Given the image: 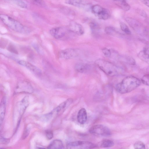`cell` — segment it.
Returning a JSON list of instances; mask_svg holds the SVG:
<instances>
[{"label":"cell","mask_w":149,"mask_h":149,"mask_svg":"<svg viewBox=\"0 0 149 149\" xmlns=\"http://www.w3.org/2000/svg\"><path fill=\"white\" fill-rule=\"evenodd\" d=\"M141 80L132 75L124 78L115 86L116 90L121 94L129 93L138 87L141 84Z\"/></svg>","instance_id":"6da1fadb"},{"label":"cell","mask_w":149,"mask_h":149,"mask_svg":"<svg viewBox=\"0 0 149 149\" xmlns=\"http://www.w3.org/2000/svg\"><path fill=\"white\" fill-rule=\"evenodd\" d=\"M87 118V113L86 109L84 108L80 109L77 115L78 122L80 124H84L86 122Z\"/></svg>","instance_id":"2e32d148"},{"label":"cell","mask_w":149,"mask_h":149,"mask_svg":"<svg viewBox=\"0 0 149 149\" xmlns=\"http://www.w3.org/2000/svg\"><path fill=\"white\" fill-rule=\"evenodd\" d=\"M64 148L62 141L60 140H55L53 141L47 147L48 149H60Z\"/></svg>","instance_id":"d6986e66"},{"label":"cell","mask_w":149,"mask_h":149,"mask_svg":"<svg viewBox=\"0 0 149 149\" xmlns=\"http://www.w3.org/2000/svg\"><path fill=\"white\" fill-rule=\"evenodd\" d=\"M32 2L35 5L40 7H44L45 4L42 0H31Z\"/></svg>","instance_id":"4316f807"},{"label":"cell","mask_w":149,"mask_h":149,"mask_svg":"<svg viewBox=\"0 0 149 149\" xmlns=\"http://www.w3.org/2000/svg\"><path fill=\"white\" fill-rule=\"evenodd\" d=\"M125 20L129 25L137 32H142L144 30V29L142 25L139 21L135 19L130 18L127 17Z\"/></svg>","instance_id":"4fadbf2b"},{"label":"cell","mask_w":149,"mask_h":149,"mask_svg":"<svg viewBox=\"0 0 149 149\" xmlns=\"http://www.w3.org/2000/svg\"><path fill=\"white\" fill-rule=\"evenodd\" d=\"M28 98L27 97H24L21 100L19 105V111L21 116L23 114L29 104Z\"/></svg>","instance_id":"ac0fdd59"},{"label":"cell","mask_w":149,"mask_h":149,"mask_svg":"<svg viewBox=\"0 0 149 149\" xmlns=\"http://www.w3.org/2000/svg\"><path fill=\"white\" fill-rule=\"evenodd\" d=\"M144 3L149 8V0H143Z\"/></svg>","instance_id":"836d02e7"},{"label":"cell","mask_w":149,"mask_h":149,"mask_svg":"<svg viewBox=\"0 0 149 149\" xmlns=\"http://www.w3.org/2000/svg\"><path fill=\"white\" fill-rule=\"evenodd\" d=\"M102 52L104 55L106 57H110L111 55V51L107 48L103 49Z\"/></svg>","instance_id":"f1b7e54d"},{"label":"cell","mask_w":149,"mask_h":149,"mask_svg":"<svg viewBox=\"0 0 149 149\" xmlns=\"http://www.w3.org/2000/svg\"><path fill=\"white\" fill-rule=\"evenodd\" d=\"M114 145V142L111 140L105 139L101 141L100 143L101 147L107 148L111 147Z\"/></svg>","instance_id":"7402d4cb"},{"label":"cell","mask_w":149,"mask_h":149,"mask_svg":"<svg viewBox=\"0 0 149 149\" xmlns=\"http://www.w3.org/2000/svg\"><path fill=\"white\" fill-rule=\"evenodd\" d=\"M134 147L135 149H145L146 146L145 144L142 141H137L134 145Z\"/></svg>","instance_id":"484cf974"},{"label":"cell","mask_w":149,"mask_h":149,"mask_svg":"<svg viewBox=\"0 0 149 149\" xmlns=\"http://www.w3.org/2000/svg\"><path fill=\"white\" fill-rule=\"evenodd\" d=\"M33 91V89L31 84L27 81H24L18 83L15 91L16 93H31Z\"/></svg>","instance_id":"9c48e42d"},{"label":"cell","mask_w":149,"mask_h":149,"mask_svg":"<svg viewBox=\"0 0 149 149\" xmlns=\"http://www.w3.org/2000/svg\"><path fill=\"white\" fill-rule=\"evenodd\" d=\"M120 26L121 30L125 33L127 35H130L131 32L127 25L123 22L120 23Z\"/></svg>","instance_id":"603a6c76"},{"label":"cell","mask_w":149,"mask_h":149,"mask_svg":"<svg viewBox=\"0 0 149 149\" xmlns=\"http://www.w3.org/2000/svg\"><path fill=\"white\" fill-rule=\"evenodd\" d=\"M79 54V50L76 49L67 48L61 51L59 53V56L61 58L67 59L76 57Z\"/></svg>","instance_id":"30bf717a"},{"label":"cell","mask_w":149,"mask_h":149,"mask_svg":"<svg viewBox=\"0 0 149 149\" xmlns=\"http://www.w3.org/2000/svg\"><path fill=\"white\" fill-rule=\"evenodd\" d=\"M30 130L29 128H27L25 130L22 137L23 139L25 138L28 135L29 133Z\"/></svg>","instance_id":"1f68e13d"},{"label":"cell","mask_w":149,"mask_h":149,"mask_svg":"<svg viewBox=\"0 0 149 149\" xmlns=\"http://www.w3.org/2000/svg\"><path fill=\"white\" fill-rule=\"evenodd\" d=\"M73 100L72 98H68L62 102L52 111L47 115L46 116L48 119H51L53 117L57 116L62 114L64 111L72 103Z\"/></svg>","instance_id":"277c9868"},{"label":"cell","mask_w":149,"mask_h":149,"mask_svg":"<svg viewBox=\"0 0 149 149\" xmlns=\"http://www.w3.org/2000/svg\"><path fill=\"white\" fill-rule=\"evenodd\" d=\"M91 69V65L87 63H78L75 66V69L77 72L83 73L88 72Z\"/></svg>","instance_id":"9a60e30c"},{"label":"cell","mask_w":149,"mask_h":149,"mask_svg":"<svg viewBox=\"0 0 149 149\" xmlns=\"http://www.w3.org/2000/svg\"><path fill=\"white\" fill-rule=\"evenodd\" d=\"M46 134L47 138L49 140L52 139L53 137V133L52 132L51 130L46 131Z\"/></svg>","instance_id":"f546056e"},{"label":"cell","mask_w":149,"mask_h":149,"mask_svg":"<svg viewBox=\"0 0 149 149\" xmlns=\"http://www.w3.org/2000/svg\"><path fill=\"white\" fill-rule=\"evenodd\" d=\"M105 31L107 34L110 35H113L117 31L115 28L111 26L106 27Z\"/></svg>","instance_id":"cb8c5ba5"},{"label":"cell","mask_w":149,"mask_h":149,"mask_svg":"<svg viewBox=\"0 0 149 149\" xmlns=\"http://www.w3.org/2000/svg\"><path fill=\"white\" fill-rule=\"evenodd\" d=\"M96 146L91 142L81 141L70 142L66 145L67 148L70 149H91L95 148Z\"/></svg>","instance_id":"ba28073f"},{"label":"cell","mask_w":149,"mask_h":149,"mask_svg":"<svg viewBox=\"0 0 149 149\" xmlns=\"http://www.w3.org/2000/svg\"><path fill=\"white\" fill-rule=\"evenodd\" d=\"M0 17L2 22L6 26L13 30L23 33H27L30 32L29 28L8 15L1 14Z\"/></svg>","instance_id":"3957f363"},{"label":"cell","mask_w":149,"mask_h":149,"mask_svg":"<svg viewBox=\"0 0 149 149\" xmlns=\"http://www.w3.org/2000/svg\"><path fill=\"white\" fill-rule=\"evenodd\" d=\"M18 63L19 64L25 67L36 74L38 75L41 73V71L40 68L24 60H20Z\"/></svg>","instance_id":"5bb4252c"},{"label":"cell","mask_w":149,"mask_h":149,"mask_svg":"<svg viewBox=\"0 0 149 149\" xmlns=\"http://www.w3.org/2000/svg\"><path fill=\"white\" fill-rule=\"evenodd\" d=\"M89 132L93 135L105 137L110 136L112 134L111 130L107 127L101 124L93 126L89 129Z\"/></svg>","instance_id":"5b68a950"},{"label":"cell","mask_w":149,"mask_h":149,"mask_svg":"<svg viewBox=\"0 0 149 149\" xmlns=\"http://www.w3.org/2000/svg\"><path fill=\"white\" fill-rule=\"evenodd\" d=\"M141 80L143 84L149 86V74L144 75Z\"/></svg>","instance_id":"83f0119b"},{"label":"cell","mask_w":149,"mask_h":149,"mask_svg":"<svg viewBox=\"0 0 149 149\" xmlns=\"http://www.w3.org/2000/svg\"><path fill=\"white\" fill-rule=\"evenodd\" d=\"M69 29L71 32L79 35H83L84 32L83 26L79 23L74 21L70 23Z\"/></svg>","instance_id":"7c38bea8"},{"label":"cell","mask_w":149,"mask_h":149,"mask_svg":"<svg viewBox=\"0 0 149 149\" xmlns=\"http://www.w3.org/2000/svg\"><path fill=\"white\" fill-rule=\"evenodd\" d=\"M89 25L92 31L93 32L97 31L99 29L98 25L95 22H91L89 24Z\"/></svg>","instance_id":"d4e9b609"},{"label":"cell","mask_w":149,"mask_h":149,"mask_svg":"<svg viewBox=\"0 0 149 149\" xmlns=\"http://www.w3.org/2000/svg\"><path fill=\"white\" fill-rule=\"evenodd\" d=\"M66 4L84 9H88L89 4L84 0H64Z\"/></svg>","instance_id":"8fae6325"},{"label":"cell","mask_w":149,"mask_h":149,"mask_svg":"<svg viewBox=\"0 0 149 149\" xmlns=\"http://www.w3.org/2000/svg\"><path fill=\"white\" fill-rule=\"evenodd\" d=\"M8 48L9 49V50L12 52L15 53H16L17 52L16 50L14 48V47L13 46H10Z\"/></svg>","instance_id":"d6a6232c"},{"label":"cell","mask_w":149,"mask_h":149,"mask_svg":"<svg viewBox=\"0 0 149 149\" xmlns=\"http://www.w3.org/2000/svg\"><path fill=\"white\" fill-rule=\"evenodd\" d=\"M91 11L99 19L106 20L111 16L110 11L99 5H93L91 7Z\"/></svg>","instance_id":"52a82bcc"},{"label":"cell","mask_w":149,"mask_h":149,"mask_svg":"<svg viewBox=\"0 0 149 149\" xmlns=\"http://www.w3.org/2000/svg\"><path fill=\"white\" fill-rule=\"evenodd\" d=\"M136 12L141 16L144 17H147V15L146 13L143 10L141 9H137Z\"/></svg>","instance_id":"4dcf8cb0"},{"label":"cell","mask_w":149,"mask_h":149,"mask_svg":"<svg viewBox=\"0 0 149 149\" xmlns=\"http://www.w3.org/2000/svg\"><path fill=\"white\" fill-rule=\"evenodd\" d=\"M70 32L69 29L63 27L54 28L49 31L50 33L52 36L56 39L60 40L69 38Z\"/></svg>","instance_id":"8992f818"},{"label":"cell","mask_w":149,"mask_h":149,"mask_svg":"<svg viewBox=\"0 0 149 149\" xmlns=\"http://www.w3.org/2000/svg\"><path fill=\"white\" fill-rule=\"evenodd\" d=\"M95 63L104 72L109 76L118 75L122 74L124 71L122 68L103 59H97Z\"/></svg>","instance_id":"7a4b0ae2"},{"label":"cell","mask_w":149,"mask_h":149,"mask_svg":"<svg viewBox=\"0 0 149 149\" xmlns=\"http://www.w3.org/2000/svg\"><path fill=\"white\" fill-rule=\"evenodd\" d=\"M6 111V100L3 98L1 103L0 106V123L1 126Z\"/></svg>","instance_id":"ffe728a7"},{"label":"cell","mask_w":149,"mask_h":149,"mask_svg":"<svg viewBox=\"0 0 149 149\" xmlns=\"http://www.w3.org/2000/svg\"><path fill=\"white\" fill-rule=\"evenodd\" d=\"M113 0L114 1L116 4L123 10L127 9L129 7V4L127 2L126 0Z\"/></svg>","instance_id":"44dd1931"},{"label":"cell","mask_w":149,"mask_h":149,"mask_svg":"<svg viewBox=\"0 0 149 149\" xmlns=\"http://www.w3.org/2000/svg\"><path fill=\"white\" fill-rule=\"evenodd\" d=\"M138 56L142 61L149 64V49H145L141 51Z\"/></svg>","instance_id":"e0dca14e"}]
</instances>
